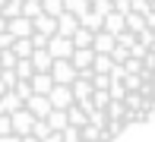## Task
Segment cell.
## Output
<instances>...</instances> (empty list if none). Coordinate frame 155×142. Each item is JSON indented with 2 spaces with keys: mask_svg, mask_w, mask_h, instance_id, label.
Here are the masks:
<instances>
[{
  "mask_svg": "<svg viewBox=\"0 0 155 142\" xmlns=\"http://www.w3.org/2000/svg\"><path fill=\"white\" fill-rule=\"evenodd\" d=\"M155 111V0H0V142H120Z\"/></svg>",
  "mask_w": 155,
  "mask_h": 142,
  "instance_id": "cell-1",
  "label": "cell"
}]
</instances>
